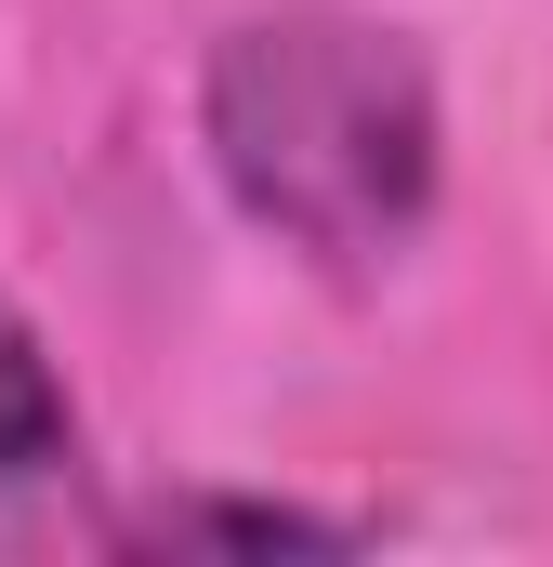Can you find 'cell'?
<instances>
[{
    "instance_id": "cell-2",
    "label": "cell",
    "mask_w": 553,
    "mask_h": 567,
    "mask_svg": "<svg viewBox=\"0 0 553 567\" xmlns=\"http://www.w3.org/2000/svg\"><path fill=\"white\" fill-rule=\"evenodd\" d=\"M119 515H93V435L53 370V343L27 330V303L0 290V555H66L106 542Z\"/></svg>"
},
{
    "instance_id": "cell-1",
    "label": "cell",
    "mask_w": 553,
    "mask_h": 567,
    "mask_svg": "<svg viewBox=\"0 0 553 567\" xmlns=\"http://www.w3.org/2000/svg\"><path fill=\"white\" fill-rule=\"evenodd\" d=\"M198 145H211L225 198L316 278H383L435 225V172H448L421 40L330 13V0H290V13H251L211 40Z\"/></svg>"
},
{
    "instance_id": "cell-3",
    "label": "cell",
    "mask_w": 553,
    "mask_h": 567,
    "mask_svg": "<svg viewBox=\"0 0 553 567\" xmlns=\"http://www.w3.org/2000/svg\"><path fill=\"white\" fill-rule=\"evenodd\" d=\"M106 542H158V555H198V542H225V555H343L356 528H343V515H303V502H225V488H171V502L119 515Z\"/></svg>"
}]
</instances>
